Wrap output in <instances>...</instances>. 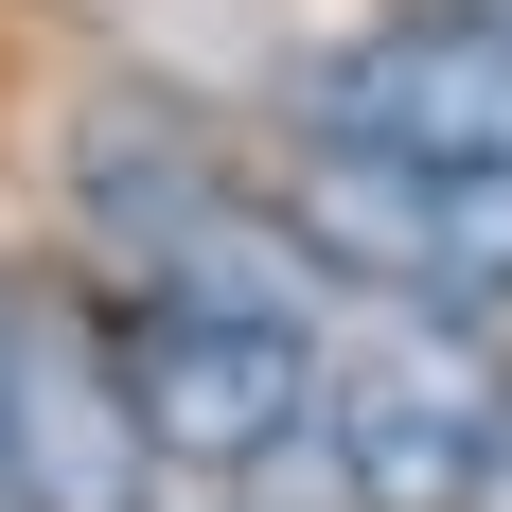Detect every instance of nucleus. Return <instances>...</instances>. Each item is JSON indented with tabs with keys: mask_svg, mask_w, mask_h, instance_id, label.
<instances>
[{
	"mask_svg": "<svg viewBox=\"0 0 512 512\" xmlns=\"http://www.w3.org/2000/svg\"><path fill=\"white\" fill-rule=\"evenodd\" d=\"M0 512H36V495H18V460H0Z\"/></svg>",
	"mask_w": 512,
	"mask_h": 512,
	"instance_id": "7",
	"label": "nucleus"
},
{
	"mask_svg": "<svg viewBox=\"0 0 512 512\" xmlns=\"http://www.w3.org/2000/svg\"><path fill=\"white\" fill-rule=\"evenodd\" d=\"M283 124H336L389 159H512V18L495 0H389L283 89Z\"/></svg>",
	"mask_w": 512,
	"mask_h": 512,
	"instance_id": "4",
	"label": "nucleus"
},
{
	"mask_svg": "<svg viewBox=\"0 0 512 512\" xmlns=\"http://www.w3.org/2000/svg\"><path fill=\"white\" fill-rule=\"evenodd\" d=\"M318 460L354 512H477L512 477V354L460 301H371L336 318V389H318Z\"/></svg>",
	"mask_w": 512,
	"mask_h": 512,
	"instance_id": "1",
	"label": "nucleus"
},
{
	"mask_svg": "<svg viewBox=\"0 0 512 512\" xmlns=\"http://www.w3.org/2000/svg\"><path fill=\"white\" fill-rule=\"evenodd\" d=\"M0 336H18V301H0Z\"/></svg>",
	"mask_w": 512,
	"mask_h": 512,
	"instance_id": "8",
	"label": "nucleus"
},
{
	"mask_svg": "<svg viewBox=\"0 0 512 512\" xmlns=\"http://www.w3.org/2000/svg\"><path fill=\"white\" fill-rule=\"evenodd\" d=\"M424 301H460V318L512 301V159H442V265H424Z\"/></svg>",
	"mask_w": 512,
	"mask_h": 512,
	"instance_id": "6",
	"label": "nucleus"
},
{
	"mask_svg": "<svg viewBox=\"0 0 512 512\" xmlns=\"http://www.w3.org/2000/svg\"><path fill=\"white\" fill-rule=\"evenodd\" d=\"M106 336H124V389H142L159 460L177 477H265L318 442V389H336V336L265 301H212V283H124L106 265Z\"/></svg>",
	"mask_w": 512,
	"mask_h": 512,
	"instance_id": "2",
	"label": "nucleus"
},
{
	"mask_svg": "<svg viewBox=\"0 0 512 512\" xmlns=\"http://www.w3.org/2000/svg\"><path fill=\"white\" fill-rule=\"evenodd\" d=\"M71 212H89V248L124 265V283H195L265 195L177 124V106H89V124H71Z\"/></svg>",
	"mask_w": 512,
	"mask_h": 512,
	"instance_id": "5",
	"label": "nucleus"
},
{
	"mask_svg": "<svg viewBox=\"0 0 512 512\" xmlns=\"http://www.w3.org/2000/svg\"><path fill=\"white\" fill-rule=\"evenodd\" d=\"M0 460H18L36 512H159V477H177L89 283H36L18 336H0Z\"/></svg>",
	"mask_w": 512,
	"mask_h": 512,
	"instance_id": "3",
	"label": "nucleus"
}]
</instances>
